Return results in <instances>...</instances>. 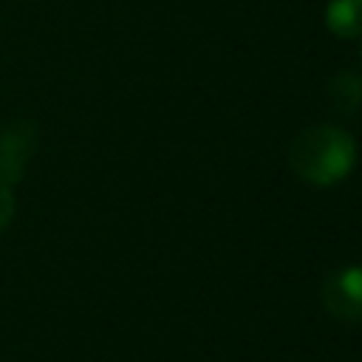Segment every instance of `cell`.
<instances>
[{
	"label": "cell",
	"mask_w": 362,
	"mask_h": 362,
	"mask_svg": "<svg viewBox=\"0 0 362 362\" xmlns=\"http://www.w3.org/2000/svg\"><path fill=\"white\" fill-rule=\"evenodd\" d=\"M37 150V127L34 122H8L0 127V181L14 184L23 178L31 156Z\"/></svg>",
	"instance_id": "cell-2"
},
{
	"label": "cell",
	"mask_w": 362,
	"mask_h": 362,
	"mask_svg": "<svg viewBox=\"0 0 362 362\" xmlns=\"http://www.w3.org/2000/svg\"><path fill=\"white\" fill-rule=\"evenodd\" d=\"M328 99L337 110H354L362 102V82L354 74H337L328 82Z\"/></svg>",
	"instance_id": "cell-5"
},
{
	"label": "cell",
	"mask_w": 362,
	"mask_h": 362,
	"mask_svg": "<svg viewBox=\"0 0 362 362\" xmlns=\"http://www.w3.org/2000/svg\"><path fill=\"white\" fill-rule=\"evenodd\" d=\"M11 215H14V195H11V187L0 181V232L11 223Z\"/></svg>",
	"instance_id": "cell-6"
},
{
	"label": "cell",
	"mask_w": 362,
	"mask_h": 362,
	"mask_svg": "<svg viewBox=\"0 0 362 362\" xmlns=\"http://www.w3.org/2000/svg\"><path fill=\"white\" fill-rule=\"evenodd\" d=\"M325 20L337 37H362V0H331Z\"/></svg>",
	"instance_id": "cell-4"
},
{
	"label": "cell",
	"mask_w": 362,
	"mask_h": 362,
	"mask_svg": "<svg viewBox=\"0 0 362 362\" xmlns=\"http://www.w3.org/2000/svg\"><path fill=\"white\" fill-rule=\"evenodd\" d=\"M288 161L291 170L308 184L331 187L351 173L356 161V144L345 130L334 124H317L305 127L291 141Z\"/></svg>",
	"instance_id": "cell-1"
},
{
	"label": "cell",
	"mask_w": 362,
	"mask_h": 362,
	"mask_svg": "<svg viewBox=\"0 0 362 362\" xmlns=\"http://www.w3.org/2000/svg\"><path fill=\"white\" fill-rule=\"evenodd\" d=\"M322 305L345 322H362V269L351 266L331 274L322 286Z\"/></svg>",
	"instance_id": "cell-3"
}]
</instances>
